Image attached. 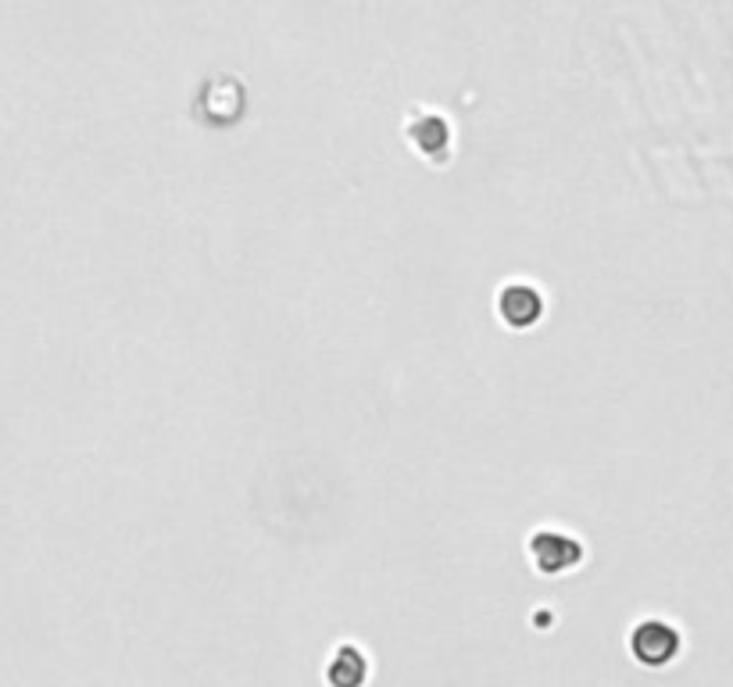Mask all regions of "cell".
<instances>
[{
	"mask_svg": "<svg viewBox=\"0 0 733 687\" xmlns=\"http://www.w3.org/2000/svg\"><path fill=\"white\" fill-rule=\"evenodd\" d=\"M526 548H529V558H534V566L548 576L580 566V558H584V544L569 534H558V530H537Z\"/></svg>",
	"mask_w": 733,
	"mask_h": 687,
	"instance_id": "6da1fadb",
	"label": "cell"
},
{
	"mask_svg": "<svg viewBox=\"0 0 733 687\" xmlns=\"http://www.w3.org/2000/svg\"><path fill=\"white\" fill-rule=\"evenodd\" d=\"M630 652L641 666H665L677 659L680 634L662 619H644V623H637L630 634Z\"/></svg>",
	"mask_w": 733,
	"mask_h": 687,
	"instance_id": "7a4b0ae2",
	"label": "cell"
},
{
	"mask_svg": "<svg viewBox=\"0 0 733 687\" xmlns=\"http://www.w3.org/2000/svg\"><path fill=\"white\" fill-rule=\"evenodd\" d=\"M497 316L508 330H534L544 316V298L529 284H508L497 294Z\"/></svg>",
	"mask_w": 733,
	"mask_h": 687,
	"instance_id": "3957f363",
	"label": "cell"
},
{
	"mask_svg": "<svg viewBox=\"0 0 733 687\" xmlns=\"http://www.w3.org/2000/svg\"><path fill=\"white\" fill-rule=\"evenodd\" d=\"M409 144L423 154V158H444L451 147V126L444 122V115H436V112L415 115L409 122Z\"/></svg>",
	"mask_w": 733,
	"mask_h": 687,
	"instance_id": "277c9868",
	"label": "cell"
},
{
	"mask_svg": "<svg viewBox=\"0 0 733 687\" xmlns=\"http://www.w3.org/2000/svg\"><path fill=\"white\" fill-rule=\"evenodd\" d=\"M365 677H369V663L354 645H340L333 652L330 666H326V680H330V687H362Z\"/></svg>",
	"mask_w": 733,
	"mask_h": 687,
	"instance_id": "5b68a950",
	"label": "cell"
}]
</instances>
